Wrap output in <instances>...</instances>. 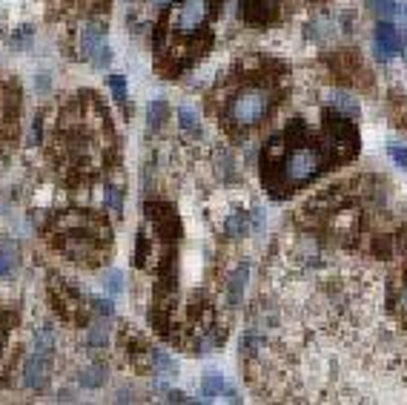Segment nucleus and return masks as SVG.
Segmentation results:
<instances>
[{"label": "nucleus", "instance_id": "1", "mask_svg": "<svg viewBox=\"0 0 407 405\" xmlns=\"http://www.w3.org/2000/svg\"><path fill=\"white\" fill-rule=\"evenodd\" d=\"M327 161H330L327 147H313L307 141L290 144V150L276 161V179L267 181V187H269V192L276 190V196H281V192H287V190L304 187L319 176Z\"/></svg>", "mask_w": 407, "mask_h": 405}, {"label": "nucleus", "instance_id": "4", "mask_svg": "<svg viewBox=\"0 0 407 405\" xmlns=\"http://www.w3.org/2000/svg\"><path fill=\"white\" fill-rule=\"evenodd\" d=\"M49 374H52V362L46 354H29L26 362H23V368H21V382H23V388L29 391H44L46 388V382H49Z\"/></svg>", "mask_w": 407, "mask_h": 405}, {"label": "nucleus", "instance_id": "15", "mask_svg": "<svg viewBox=\"0 0 407 405\" xmlns=\"http://www.w3.org/2000/svg\"><path fill=\"white\" fill-rule=\"evenodd\" d=\"M178 127H181L187 135H192V138H201V135H204L201 118H198V112L192 109V107H181V109H178Z\"/></svg>", "mask_w": 407, "mask_h": 405}, {"label": "nucleus", "instance_id": "11", "mask_svg": "<svg viewBox=\"0 0 407 405\" xmlns=\"http://www.w3.org/2000/svg\"><path fill=\"white\" fill-rule=\"evenodd\" d=\"M17 264H21V250H17V244L9 239H0V279L12 276Z\"/></svg>", "mask_w": 407, "mask_h": 405}, {"label": "nucleus", "instance_id": "2", "mask_svg": "<svg viewBox=\"0 0 407 405\" xmlns=\"http://www.w3.org/2000/svg\"><path fill=\"white\" fill-rule=\"evenodd\" d=\"M276 107V92L269 87L253 84V87H244L229 98L227 107V121L236 127V129H247V127H256L261 124L269 112Z\"/></svg>", "mask_w": 407, "mask_h": 405}, {"label": "nucleus", "instance_id": "21", "mask_svg": "<svg viewBox=\"0 0 407 405\" xmlns=\"http://www.w3.org/2000/svg\"><path fill=\"white\" fill-rule=\"evenodd\" d=\"M367 6H370L379 17H384V21L399 17V0H367Z\"/></svg>", "mask_w": 407, "mask_h": 405}, {"label": "nucleus", "instance_id": "12", "mask_svg": "<svg viewBox=\"0 0 407 405\" xmlns=\"http://www.w3.org/2000/svg\"><path fill=\"white\" fill-rule=\"evenodd\" d=\"M327 101H330V109L339 112V115H344V118H350V121L359 118V104H356V98H350L347 92H333Z\"/></svg>", "mask_w": 407, "mask_h": 405}, {"label": "nucleus", "instance_id": "10", "mask_svg": "<svg viewBox=\"0 0 407 405\" xmlns=\"http://www.w3.org/2000/svg\"><path fill=\"white\" fill-rule=\"evenodd\" d=\"M247 279H249V264H238L232 270V276L227 282V305L229 307H238L241 299H244V287H247Z\"/></svg>", "mask_w": 407, "mask_h": 405}, {"label": "nucleus", "instance_id": "6", "mask_svg": "<svg viewBox=\"0 0 407 405\" xmlns=\"http://www.w3.org/2000/svg\"><path fill=\"white\" fill-rule=\"evenodd\" d=\"M264 224V216L261 210H253V213H244V210H236V213H229L227 222H224V233L229 239H241L247 236L249 230H261Z\"/></svg>", "mask_w": 407, "mask_h": 405}, {"label": "nucleus", "instance_id": "5", "mask_svg": "<svg viewBox=\"0 0 407 405\" xmlns=\"http://www.w3.org/2000/svg\"><path fill=\"white\" fill-rule=\"evenodd\" d=\"M404 41H401V35L399 29L390 24V21H381L373 32V49H376V57L379 61H390V57H396L401 52Z\"/></svg>", "mask_w": 407, "mask_h": 405}, {"label": "nucleus", "instance_id": "7", "mask_svg": "<svg viewBox=\"0 0 407 405\" xmlns=\"http://www.w3.org/2000/svg\"><path fill=\"white\" fill-rule=\"evenodd\" d=\"M241 15L247 24L267 26L276 21L278 15V0H241Z\"/></svg>", "mask_w": 407, "mask_h": 405}, {"label": "nucleus", "instance_id": "17", "mask_svg": "<svg viewBox=\"0 0 407 405\" xmlns=\"http://www.w3.org/2000/svg\"><path fill=\"white\" fill-rule=\"evenodd\" d=\"M167 115H169V104L164 98L149 101V107H146V124H149V129H158L167 121Z\"/></svg>", "mask_w": 407, "mask_h": 405}, {"label": "nucleus", "instance_id": "29", "mask_svg": "<svg viewBox=\"0 0 407 405\" xmlns=\"http://www.w3.org/2000/svg\"><path fill=\"white\" fill-rule=\"evenodd\" d=\"M399 307H401V311L407 314V282L401 285V291H399Z\"/></svg>", "mask_w": 407, "mask_h": 405}, {"label": "nucleus", "instance_id": "33", "mask_svg": "<svg viewBox=\"0 0 407 405\" xmlns=\"http://www.w3.org/2000/svg\"><path fill=\"white\" fill-rule=\"evenodd\" d=\"M0 345H3V336H0Z\"/></svg>", "mask_w": 407, "mask_h": 405}, {"label": "nucleus", "instance_id": "20", "mask_svg": "<svg viewBox=\"0 0 407 405\" xmlns=\"http://www.w3.org/2000/svg\"><path fill=\"white\" fill-rule=\"evenodd\" d=\"M104 291H106L112 299L124 294V273H121L118 267H112V270H106V273H104Z\"/></svg>", "mask_w": 407, "mask_h": 405}, {"label": "nucleus", "instance_id": "24", "mask_svg": "<svg viewBox=\"0 0 407 405\" xmlns=\"http://www.w3.org/2000/svg\"><path fill=\"white\" fill-rule=\"evenodd\" d=\"M387 156H390L401 170H407V147L404 144H387Z\"/></svg>", "mask_w": 407, "mask_h": 405}, {"label": "nucleus", "instance_id": "27", "mask_svg": "<svg viewBox=\"0 0 407 405\" xmlns=\"http://www.w3.org/2000/svg\"><path fill=\"white\" fill-rule=\"evenodd\" d=\"M135 262L138 264L146 262V236H138V253H135Z\"/></svg>", "mask_w": 407, "mask_h": 405}, {"label": "nucleus", "instance_id": "22", "mask_svg": "<svg viewBox=\"0 0 407 405\" xmlns=\"http://www.w3.org/2000/svg\"><path fill=\"white\" fill-rule=\"evenodd\" d=\"M106 84H109V89H112V98L118 101V104H126V78H124V75L112 72L109 78H106Z\"/></svg>", "mask_w": 407, "mask_h": 405}, {"label": "nucleus", "instance_id": "13", "mask_svg": "<svg viewBox=\"0 0 407 405\" xmlns=\"http://www.w3.org/2000/svg\"><path fill=\"white\" fill-rule=\"evenodd\" d=\"M32 351L52 357V351H55V331H52V325H37V327H35V336H32Z\"/></svg>", "mask_w": 407, "mask_h": 405}, {"label": "nucleus", "instance_id": "18", "mask_svg": "<svg viewBox=\"0 0 407 405\" xmlns=\"http://www.w3.org/2000/svg\"><path fill=\"white\" fill-rule=\"evenodd\" d=\"M104 207L109 210L112 216H121V213H124V190L115 187V184H109V187L104 190Z\"/></svg>", "mask_w": 407, "mask_h": 405}, {"label": "nucleus", "instance_id": "26", "mask_svg": "<svg viewBox=\"0 0 407 405\" xmlns=\"http://www.w3.org/2000/svg\"><path fill=\"white\" fill-rule=\"evenodd\" d=\"M29 37H32V29H29V26H21V29L15 32V44H23V46H26Z\"/></svg>", "mask_w": 407, "mask_h": 405}, {"label": "nucleus", "instance_id": "28", "mask_svg": "<svg viewBox=\"0 0 407 405\" xmlns=\"http://www.w3.org/2000/svg\"><path fill=\"white\" fill-rule=\"evenodd\" d=\"M167 402H189V399H187L184 391H169V394H167Z\"/></svg>", "mask_w": 407, "mask_h": 405}, {"label": "nucleus", "instance_id": "23", "mask_svg": "<svg viewBox=\"0 0 407 405\" xmlns=\"http://www.w3.org/2000/svg\"><path fill=\"white\" fill-rule=\"evenodd\" d=\"M89 305H92V311L98 314V316H115V305H112V299H98V296H89Z\"/></svg>", "mask_w": 407, "mask_h": 405}, {"label": "nucleus", "instance_id": "3", "mask_svg": "<svg viewBox=\"0 0 407 405\" xmlns=\"http://www.w3.org/2000/svg\"><path fill=\"white\" fill-rule=\"evenodd\" d=\"M209 15H212V0H176L172 15H169V26L176 35L187 37V35H196L198 29H204Z\"/></svg>", "mask_w": 407, "mask_h": 405}, {"label": "nucleus", "instance_id": "8", "mask_svg": "<svg viewBox=\"0 0 407 405\" xmlns=\"http://www.w3.org/2000/svg\"><path fill=\"white\" fill-rule=\"evenodd\" d=\"M77 44H81L84 57H89V61H92V57L98 55V49L106 46V26L101 21H86L81 26V37H77Z\"/></svg>", "mask_w": 407, "mask_h": 405}, {"label": "nucleus", "instance_id": "31", "mask_svg": "<svg viewBox=\"0 0 407 405\" xmlns=\"http://www.w3.org/2000/svg\"><path fill=\"white\" fill-rule=\"evenodd\" d=\"M72 399H75L72 391H61V394H57V402H72Z\"/></svg>", "mask_w": 407, "mask_h": 405}, {"label": "nucleus", "instance_id": "32", "mask_svg": "<svg viewBox=\"0 0 407 405\" xmlns=\"http://www.w3.org/2000/svg\"><path fill=\"white\" fill-rule=\"evenodd\" d=\"M115 399H118V402H132L135 397H132L129 391H118V397H115Z\"/></svg>", "mask_w": 407, "mask_h": 405}, {"label": "nucleus", "instance_id": "25", "mask_svg": "<svg viewBox=\"0 0 407 405\" xmlns=\"http://www.w3.org/2000/svg\"><path fill=\"white\" fill-rule=\"evenodd\" d=\"M109 61H112V46H109V44H106V46H101V49H98V55L92 57V64H95V66H109Z\"/></svg>", "mask_w": 407, "mask_h": 405}, {"label": "nucleus", "instance_id": "9", "mask_svg": "<svg viewBox=\"0 0 407 405\" xmlns=\"http://www.w3.org/2000/svg\"><path fill=\"white\" fill-rule=\"evenodd\" d=\"M216 397H227L229 402H238L236 388H229L227 379H224V374L209 371V374L201 379V399H204V402H212Z\"/></svg>", "mask_w": 407, "mask_h": 405}, {"label": "nucleus", "instance_id": "30", "mask_svg": "<svg viewBox=\"0 0 407 405\" xmlns=\"http://www.w3.org/2000/svg\"><path fill=\"white\" fill-rule=\"evenodd\" d=\"M399 17L407 24V0H399Z\"/></svg>", "mask_w": 407, "mask_h": 405}, {"label": "nucleus", "instance_id": "16", "mask_svg": "<svg viewBox=\"0 0 407 405\" xmlns=\"http://www.w3.org/2000/svg\"><path fill=\"white\" fill-rule=\"evenodd\" d=\"M149 365H152V371H158V374H167V377H172L178 371V365H176V359H172L167 351H158V348H152L149 351Z\"/></svg>", "mask_w": 407, "mask_h": 405}, {"label": "nucleus", "instance_id": "19", "mask_svg": "<svg viewBox=\"0 0 407 405\" xmlns=\"http://www.w3.org/2000/svg\"><path fill=\"white\" fill-rule=\"evenodd\" d=\"M86 345H89V348H106V345H109V327H106L104 322L89 325V331H86Z\"/></svg>", "mask_w": 407, "mask_h": 405}, {"label": "nucleus", "instance_id": "14", "mask_svg": "<svg viewBox=\"0 0 407 405\" xmlns=\"http://www.w3.org/2000/svg\"><path fill=\"white\" fill-rule=\"evenodd\" d=\"M106 379H109V377H106V368H104V365H98V362H95V365H86V368L77 374V382H81L84 388H104Z\"/></svg>", "mask_w": 407, "mask_h": 405}]
</instances>
